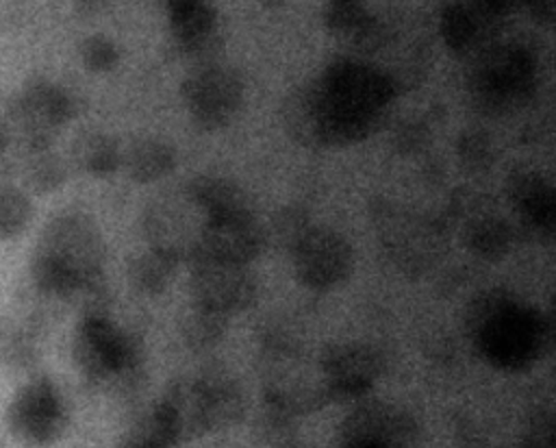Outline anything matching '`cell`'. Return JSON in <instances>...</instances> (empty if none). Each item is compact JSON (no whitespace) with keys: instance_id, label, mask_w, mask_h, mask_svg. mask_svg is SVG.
Returning <instances> with one entry per match:
<instances>
[{"instance_id":"44dd1931","label":"cell","mask_w":556,"mask_h":448,"mask_svg":"<svg viewBox=\"0 0 556 448\" xmlns=\"http://www.w3.org/2000/svg\"><path fill=\"white\" fill-rule=\"evenodd\" d=\"M74 159L85 172L93 176H109L122 163L117 144L109 135H100V133L83 135L74 144Z\"/></svg>"},{"instance_id":"484cf974","label":"cell","mask_w":556,"mask_h":448,"mask_svg":"<svg viewBox=\"0 0 556 448\" xmlns=\"http://www.w3.org/2000/svg\"><path fill=\"white\" fill-rule=\"evenodd\" d=\"M458 157L467 170L478 172V170L489 167L491 159H493V150H491L486 135L480 130L465 133L458 141Z\"/></svg>"},{"instance_id":"e0dca14e","label":"cell","mask_w":556,"mask_h":448,"mask_svg":"<svg viewBox=\"0 0 556 448\" xmlns=\"http://www.w3.org/2000/svg\"><path fill=\"white\" fill-rule=\"evenodd\" d=\"M187 191L200 204L208 220L252 215L245 194L224 178H195Z\"/></svg>"},{"instance_id":"2e32d148","label":"cell","mask_w":556,"mask_h":448,"mask_svg":"<svg viewBox=\"0 0 556 448\" xmlns=\"http://www.w3.org/2000/svg\"><path fill=\"white\" fill-rule=\"evenodd\" d=\"M324 20L334 35H345L361 46H376L382 39L380 24L367 11L365 0H328Z\"/></svg>"},{"instance_id":"30bf717a","label":"cell","mask_w":556,"mask_h":448,"mask_svg":"<svg viewBox=\"0 0 556 448\" xmlns=\"http://www.w3.org/2000/svg\"><path fill=\"white\" fill-rule=\"evenodd\" d=\"M319 363L326 389L332 396H361L380 372L378 354L363 344L330 346Z\"/></svg>"},{"instance_id":"cb8c5ba5","label":"cell","mask_w":556,"mask_h":448,"mask_svg":"<svg viewBox=\"0 0 556 448\" xmlns=\"http://www.w3.org/2000/svg\"><path fill=\"white\" fill-rule=\"evenodd\" d=\"M30 217V198L9 183L0 185V239H11L20 235L28 226Z\"/></svg>"},{"instance_id":"6da1fadb","label":"cell","mask_w":556,"mask_h":448,"mask_svg":"<svg viewBox=\"0 0 556 448\" xmlns=\"http://www.w3.org/2000/svg\"><path fill=\"white\" fill-rule=\"evenodd\" d=\"M469 326L484 359L506 370L532 363L549 344L547 318L519 307L504 291L476 298L469 309Z\"/></svg>"},{"instance_id":"5bb4252c","label":"cell","mask_w":556,"mask_h":448,"mask_svg":"<svg viewBox=\"0 0 556 448\" xmlns=\"http://www.w3.org/2000/svg\"><path fill=\"white\" fill-rule=\"evenodd\" d=\"M169 26L178 46L187 52L206 48L215 33V11L206 0H167Z\"/></svg>"},{"instance_id":"8fae6325","label":"cell","mask_w":556,"mask_h":448,"mask_svg":"<svg viewBox=\"0 0 556 448\" xmlns=\"http://www.w3.org/2000/svg\"><path fill=\"white\" fill-rule=\"evenodd\" d=\"M263 246V233L252 215L208 220L198 257L248 263Z\"/></svg>"},{"instance_id":"7a4b0ae2","label":"cell","mask_w":556,"mask_h":448,"mask_svg":"<svg viewBox=\"0 0 556 448\" xmlns=\"http://www.w3.org/2000/svg\"><path fill=\"white\" fill-rule=\"evenodd\" d=\"M35 254L56 265L74 283V291L102 278L104 244L96 224L83 213L52 217L39 235Z\"/></svg>"},{"instance_id":"277c9868","label":"cell","mask_w":556,"mask_h":448,"mask_svg":"<svg viewBox=\"0 0 556 448\" xmlns=\"http://www.w3.org/2000/svg\"><path fill=\"white\" fill-rule=\"evenodd\" d=\"M4 422L20 444L48 446L63 435L67 424L63 396L48 378L30 381L11 398Z\"/></svg>"},{"instance_id":"3957f363","label":"cell","mask_w":556,"mask_h":448,"mask_svg":"<svg viewBox=\"0 0 556 448\" xmlns=\"http://www.w3.org/2000/svg\"><path fill=\"white\" fill-rule=\"evenodd\" d=\"M473 104L484 113H504L534 89V59L521 46L489 50L469 80Z\"/></svg>"},{"instance_id":"4fadbf2b","label":"cell","mask_w":556,"mask_h":448,"mask_svg":"<svg viewBox=\"0 0 556 448\" xmlns=\"http://www.w3.org/2000/svg\"><path fill=\"white\" fill-rule=\"evenodd\" d=\"M502 17L478 0L447 4L441 13V35L450 50L463 54L486 41Z\"/></svg>"},{"instance_id":"83f0119b","label":"cell","mask_w":556,"mask_h":448,"mask_svg":"<svg viewBox=\"0 0 556 448\" xmlns=\"http://www.w3.org/2000/svg\"><path fill=\"white\" fill-rule=\"evenodd\" d=\"M83 9H98L104 0H76Z\"/></svg>"},{"instance_id":"9a60e30c","label":"cell","mask_w":556,"mask_h":448,"mask_svg":"<svg viewBox=\"0 0 556 448\" xmlns=\"http://www.w3.org/2000/svg\"><path fill=\"white\" fill-rule=\"evenodd\" d=\"M382 224L387 231L382 235V241L397 261H402V263L408 261L415 267H419L424 261H428L430 241H434V237L428 233L424 222H419L415 217L389 213L382 220Z\"/></svg>"},{"instance_id":"7c38bea8","label":"cell","mask_w":556,"mask_h":448,"mask_svg":"<svg viewBox=\"0 0 556 448\" xmlns=\"http://www.w3.org/2000/svg\"><path fill=\"white\" fill-rule=\"evenodd\" d=\"M508 196L523 226L536 237H549L556 222V200L549 183L534 172H517L508 181Z\"/></svg>"},{"instance_id":"4316f807","label":"cell","mask_w":556,"mask_h":448,"mask_svg":"<svg viewBox=\"0 0 556 448\" xmlns=\"http://www.w3.org/2000/svg\"><path fill=\"white\" fill-rule=\"evenodd\" d=\"M80 59L89 70L104 72L117 63V48L104 37H89L80 43Z\"/></svg>"},{"instance_id":"ffe728a7","label":"cell","mask_w":556,"mask_h":448,"mask_svg":"<svg viewBox=\"0 0 556 448\" xmlns=\"http://www.w3.org/2000/svg\"><path fill=\"white\" fill-rule=\"evenodd\" d=\"M39 348L33 331L15 318H0V365L20 372L37 363Z\"/></svg>"},{"instance_id":"d4e9b609","label":"cell","mask_w":556,"mask_h":448,"mask_svg":"<svg viewBox=\"0 0 556 448\" xmlns=\"http://www.w3.org/2000/svg\"><path fill=\"white\" fill-rule=\"evenodd\" d=\"M226 326V315L213 309H206L202 304H195V309L189 313V320L182 328L189 344L195 346H211L215 344Z\"/></svg>"},{"instance_id":"603a6c76","label":"cell","mask_w":556,"mask_h":448,"mask_svg":"<svg viewBox=\"0 0 556 448\" xmlns=\"http://www.w3.org/2000/svg\"><path fill=\"white\" fill-rule=\"evenodd\" d=\"M176 270V261L154 248L139 254L130 263V281L132 285L143 294H161L167 283L172 281V274Z\"/></svg>"},{"instance_id":"ba28073f","label":"cell","mask_w":556,"mask_h":448,"mask_svg":"<svg viewBox=\"0 0 556 448\" xmlns=\"http://www.w3.org/2000/svg\"><path fill=\"white\" fill-rule=\"evenodd\" d=\"M293 267L311 289H328L348 278L352 270L350 244L328 228H306L293 244Z\"/></svg>"},{"instance_id":"d6986e66","label":"cell","mask_w":556,"mask_h":448,"mask_svg":"<svg viewBox=\"0 0 556 448\" xmlns=\"http://www.w3.org/2000/svg\"><path fill=\"white\" fill-rule=\"evenodd\" d=\"M124 163L130 178H135L137 183H152L167 176L174 170L176 157L174 150L163 141L141 139L128 148Z\"/></svg>"},{"instance_id":"9c48e42d","label":"cell","mask_w":556,"mask_h":448,"mask_svg":"<svg viewBox=\"0 0 556 448\" xmlns=\"http://www.w3.org/2000/svg\"><path fill=\"white\" fill-rule=\"evenodd\" d=\"M191 117L204 128L224 126L241 102V80L226 67H202L182 83Z\"/></svg>"},{"instance_id":"7402d4cb","label":"cell","mask_w":556,"mask_h":448,"mask_svg":"<svg viewBox=\"0 0 556 448\" xmlns=\"http://www.w3.org/2000/svg\"><path fill=\"white\" fill-rule=\"evenodd\" d=\"M467 246L486 259H500L513 244L510 226L495 215H480L467 224Z\"/></svg>"},{"instance_id":"52a82bcc","label":"cell","mask_w":556,"mask_h":448,"mask_svg":"<svg viewBox=\"0 0 556 448\" xmlns=\"http://www.w3.org/2000/svg\"><path fill=\"white\" fill-rule=\"evenodd\" d=\"M191 263V289L195 304L224 315L245 311L256 298V283L245 263L213 257H195Z\"/></svg>"},{"instance_id":"5b68a950","label":"cell","mask_w":556,"mask_h":448,"mask_svg":"<svg viewBox=\"0 0 556 448\" xmlns=\"http://www.w3.org/2000/svg\"><path fill=\"white\" fill-rule=\"evenodd\" d=\"M72 357L91 381L128 374L139 363L137 344L104 315L83 318L72 341Z\"/></svg>"},{"instance_id":"8992f818","label":"cell","mask_w":556,"mask_h":448,"mask_svg":"<svg viewBox=\"0 0 556 448\" xmlns=\"http://www.w3.org/2000/svg\"><path fill=\"white\" fill-rule=\"evenodd\" d=\"M206 222V213L187 191V196L154 202L146 213L143 228L152 248L178 263L180 259L193 261L200 254Z\"/></svg>"},{"instance_id":"ac0fdd59","label":"cell","mask_w":556,"mask_h":448,"mask_svg":"<svg viewBox=\"0 0 556 448\" xmlns=\"http://www.w3.org/2000/svg\"><path fill=\"white\" fill-rule=\"evenodd\" d=\"M13 163H15V176H20L24 187H28L35 194L54 191L65 181V165L52 152V148L15 150Z\"/></svg>"}]
</instances>
